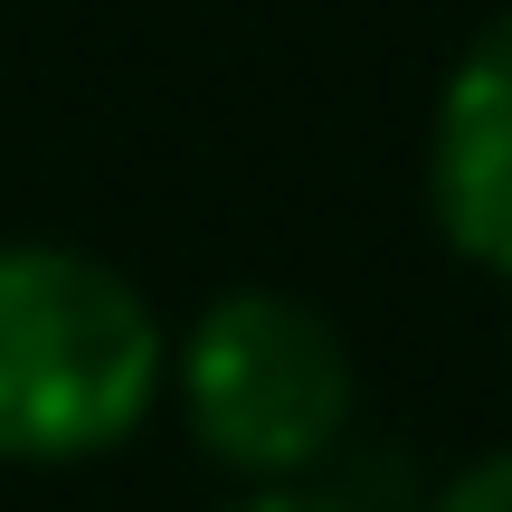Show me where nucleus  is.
Listing matches in <instances>:
<instances>
[{
    "label": "nucleus",
    "mask_w": 512,
    "mask_h": 512,
    "mask_svg": "<svg viewBox=\"0 0 512 512\" xmlns=\"http://www.w3.org/2000/svg\"><path fill=\"white\" fill-rule=\"evenodd\" d=\"M143 285L57 238H0V465H86L162 399Z\"/></svg>",
    "instance_id": "nucleus-1"
},
{
    "label": "nucleus",
    "mask_w": 512,
    "mask_h": 512,
    "mask_svg": "<svg viewBox=\"0 0 512 512\" xmlns=\"http://www.w3.org/2000/svg\"><path fill=\"white\" fill-rule=\"evenodd\" d=\"M427 512H512V446H494V456L456 465V475L427 494Z\"/></svg>",
    "instance_id": "nucleus-4"
},
{
    "label": "nucleus",
    "mask_w": 512,
    "mask_h": 512,
    "mask_svg": "<svg viewBox=\"0 0 512 512\" xmlns=\"http://www.w3.org/2000/svg\"><path fill=\"white\" fill-rule=\"evenodd\" d=\"M162 389L181 399L190 446L238 484H313L361 408V370L332 313L275 285L209 294L171 342Z\"/></svg>",
    "instance_id": "nucleus-2"
},
{
    "label": "nucleus",
    "mask_w": 512,
    "mask_h": 512,
    "mask_svg": "<svg viewBox=\"0 0 512 512\" xmlns=\"http://www.w3.org/2000/svg\"><path fill=\"white\" fill-rule=\"evenodd\" d=\"M427 209L465 266L512 275V10H494L446 67L427 133Z\"/></svg>",
    "instance_id": "nucleus-3"
},
{
    "label": "nucleus",
    "mask_w": 512,
    "mask_h": 512,
    "mask_svg": "<svg viewBox=\"0 0 512 512\" xmlns=\"http://www.w3.org/2000/svg\"><path fill=\"white\" fill-rule=\"evenodd\" d=\"M228 512H361V503H342V494H323V484H247Z\"/></svg>",
    "instance_id": "nucleus-5"
}]
</instances>
